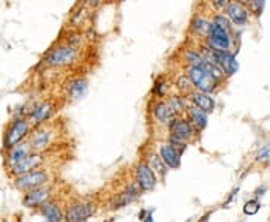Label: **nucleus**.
<instances>
[{
    "label": "nucleus",
    "mask_w": 270,
    "mask_h": 222,
    "mask_svg": "<svg viewBox=\"0 0 270 222\" xmlns=\"http://www.w3.org/2000/svg\"><path fill=\"white\" fill-rule=\"evenodd\" d=\"M27 132H29V120L27 119H15L3 137V147L8 150L14 149L15 146H18L21 143V140L26 137Z\"/></svg>",
    "instance_id": "obj_1"
},
{
    "label": "nucleus",
    "mask_w": 270,
    "mask_h": 222,
    "mask_svg": "<svg viewBox=\"0 0 270 222\" xmlns=\"http://www.w3.org/2000/svg\"><path fill=\"white\" fill-rule=\"evenodd\" d=\"M188 78L191 80V83L198 89V92H203V93L212 92L216 87V84H218V80H215L201 66H198V68H192L191 66L188 71Z\"/></svg>",
    "instance_id": "obj_2"
},
{
    "label": "nucleus",
    "mask_w": 270,
    "mask_h": 222,
    "mask_svg": "<svg viewBox=\"0 0 270 222\" xmlns=\"http://www.w3.org/2000/svg\"><path fill=\"white\" fill-rule=\"evenodd\" d=\"M48 180V176L42 170H33L27 174L18 176L15 179V186L21 191H32L36 188H41Z\"/></svg>",
    "instance_id": "obj_3"
},
{
    "label": "nucleus",
    "mask_w": 270,
    "mask_h": 222,
    "mask_svg": "<svg viewBox=\"0 0 270 222\" xmlns=\"http://www.w3.org/2000/svg\"><path fill=\"white\" fill-rule=\"evenodd\" d=\"M207 42L212 50L215 51H228L231 47V38L228 30L218 27L216 24H210L209 35H207Z\"/></svg>",
    "instance_id": "obj_4"
},
{
    "label": "nucleus",
    "mask_w": 270,
    "mask_h": 222,
    "mask_svg": "<svg viewBox=\"0 0 270 222\" xmlns=\"http://www.w3.org/2000/svg\"><path fill=\"white\" fill-rule=\"evenodd\" d=\"M77 57V51L72 47H59L47 55L45 62L50 66H66L71 65Z\"/></svg>",
    "instance_id": "obj_5"
},
{
    "label": "nucleus",
    "mask_w": 270,
    "mask_h": 222,
    "mask_svg": "<svg viewBox=\"0 0 270 222\" xmlns=\"http://www.w3.org/2000/svg\"><path fill=\"white\" fill-rule=\"evenodd\" d=\"M210 55H212V59L209 62L218 65L222 69V72H225L227 75H233L237 71V68H239L237 62H236V57L231 53H228V51H215V50H212Z\"/></svg>",
    "instance_id": "obj_6"
},
{
    "label": "nucleus",
    "mask_w": 270,
    "mask_h": 222,
    "mask_svg": "<svg viewBox=\"0 0 270 222\" xmlns=\"http://www.w3.org/2000/svg\"><path fill=\"white\" fill-rule=\"evenodd\" d=\"M137 183L141 191H152L156 186L155 171L144 162L137 165Z\"/></svg>",
    "instance_id": "obj_7"
},
{
    "label": "nucleus",
    "mask_w": 270,
    "mask_h": 222,
    "mask_svg": "<svg viewBox=\"0 0 270 222\" xmlns=\"http://www.w3.org/2000/svg\"><path fill=\"white\" fill-rule=\"evenodd\" d=\"M95 213V207L92 204H74L68 209L65 219L68 222H81L89 219Z\"/></svg>",
    "instance_id": "obj_8"
},
{
    "label": "nucleus",
    "mask_w": 270,
    "mask_h": 222,
    "mask_svg": "<svg viewBox=\"0 0 270 222\" xmlns=\"http://www.w3.org/2000/svg\"><path fill=\"white\" fill-rule=\"evenodd\" d=\"M48 197H50L48 189L44 188V186H41V188L27 191L24 197H23V204L26 207H39V206L45 204V201L48 200Z\"/></svg>",
    "instance_id": "obj_9"
},
{
    "label": "nucleus",
    "mask_w": 270,
    "mask_h": 222,
    "mask_svg": "<svg viewBox=\"0 0 270 222\" xmlns=\"http://www.w3.org/2000/svg\"><path fill=\"white\" fill-rule=\"evenodd\" d=\"M170 129H171V137L180 140V141H186L192 137V125L189 123L188 120H183V119H174L171 123H170Z\"/></svg>",
    "instance_id": "obj_10"
},
{
    "label": "nucleus",
    "mask_w": 270,
    "mask_h": 222,
    "mask_svg": "<svg viewBox=\"0 0 270 222\" xmlns=\"http://www.w3.org/2000/svg\"><path fill=\"white\" fill-rule=\"evenodd\" d=\"M32 152L30 144L27 143H21L18 146H15L14 149H11L8 152V158H6V164L9 165V168H14L15 165H18L24 158H27Z\"/></svg>",
    "instance_id": "obj_11"
},
{
    "label": "nucleus",
    "mask_w": 270,
    "mask_h": 222,
    "mask_svg": "<svg viewBox=\"0 0 270 222\" xmlns=\"http://www.w3.org/2000/svg\"><path fill=\"white\" fill-rule=\"evenodd\" d=\"M41 162H42L41 155H38V153H30V155H29L27 158H24L18 165H15L14 168H11V170H12V173H14L15 176H23V174H27V173L33 171Z\"/></svg>",
    "instance_id": "obj_12"
},
{
    "label": "nucleus",
    "mask_w": 270,
    "mask_h": 222,
    "mask_svg": "<svg viewBox=\"0 0 270 222\" xmlns=\"http://www.w3.org/2000/svg\"><path fill=\"white\" fill-rule=\"evenodd\" d=\"M191 101L194 102V105L197 108L204 111L206 114H209V113L215 110V101L209 96V93L194 92V93H191Z\"/></svg>",
    "instance_id": "obj_13"
},
{
    "label": "nucleus",
    "mask_w": 270,
    "mask_h": 222,
    "mask_svg": "<svg viewBox=\"0 0 270 222\" xmlns=\"http://www.w3.org/2000/svg\"><path fill=\"white\" fill-rule=\"evenodd\" d=\"M159 153H161V158L165 165H168L170 168H179L180 166V153L176 150L174 146L164 144Z\"/></svg>",
    "instance_id": "obj_14"
},
{
    "label": "nucleus",
    "mask_w": 270,
    "mask_h": 222,
    "mask_svg": "<svg viewBox=\"0 0 270 222\" xmlns=\"http://www.w3.org/2000/svg\"><path fill=\"white\" fill-rule=\"evenodd\" d=\"M50 140H51V132L45 128H42V129H38L32 134L29 144H30L32 150H42L50 144Z\"/></svg>",
    "instance_id": "obj_15"
},
{
    "label": "nucleus",
    "mask_w": 270,
    "mask_h": 222,
    "mask_svg": "<svg viewBox=\"0 0 270 222\" xmlns=\"http://www.w3.org/2000/svg\"><path fill=\"white\" fill-rule=\"evenodd\" d=\"M227 14H228V18L237 26H242L248 21V11L240 3H230L227 6Z\"/></svg>",
    "instance_id": "obj_16"
},
{
    "label": "nucleus",
    "mask_w": 270,
    "mask_h": 222,
    "mask_svg": "<svg viewBox=\"0 0 270 222\" xmlns=\"http://www.w3.org/2000/svg\"><path fill=\"white\" fill-rule=\"evenodd\" d=\"M153 113H155L156 119L162 123H171L176 117V111L171 108V105L168 102H164V101L155 104Z\"/></svg>",
    "instance_id": "obj_17"
},
{
    "label": "nucleus",
    "mask_w": 270,
    "mask_h": 222,
    "mask_svg": "<svg viewBox=\"0 0 270 222\" xmlns=\"http://www.w3.org/2000/svg\"><path fill=\"white\" fill-rule=\"evenodd\" d=\"M51 114V105L48 102H41L38 105L33 107V110L30 111V120L35 125H39L42 122H45Z\"/></svg>",
    "instance_id": "obj_18"
},
{
    "label": "nucleus",
    "mask_w": 270,
    "mask_h": 222,
    "mask_svg": "<svg viewBox=\"0 0 270 222\" xmlns=\"http://www.w3.org/2000/svg\"><path fill=\"white\" fill-rule=\"evenodd\" d=\"M189 119H191V125L197 126L198 129H204L207 125V114L204 111H201L197 107H191L188 110Z\"/></svg>",
    "instance_id": "obj_19"
},
{
    "label": "nucleus",
    "mask_w": 270,
    "mask_h": 222,
    "mask_svg": "<svg viewBox=\"0 0 270 222\" xmlns=\"http://www.w3.org/2000/svg\"><path fill=\"white\" fill-rule=\"evenodd\" d=\"M42 213H44L47 222H60L63 219V215H62L59 206L54 203H45L42 206Z\"/></svg>",
    "instance_id": "obj_20"
},
{
    "label": "nucleus",
    "mask_w": 270,
    "mask_h": 222,
    "mask_svg": "<svg viewBox=\"0 0 270 222\" xmlns=\"http://www.w3.org/2000/svg\"><path fill=\"white\" fill-rule=\"evenodd\" d=\"M137 197H138V189H137L135 186H129L125 192H122V194L116 198V201L113 203V209H117V207H123V206H126L128 203L134 201Z\"/></svg>",
    "instance_id": "obj_21"
},
{
    "label": "nucleus",
    "mask_w": 270,
    "mask_h": 222,
    "mask_svg": "<svg viewBox=\"0 0 270 222\" xmlns=\"http://www.w3.org/2000/svg\"><path fill=\"white\" fill-rule=\"evenodd\" d=\"M86 89H87V83L84 80H74L68 86V93L72 99H80L86 93Z\"/></svg>",
    "instance_id": "obj_22"
},
{
    "label": "nucleus",
    "mask_w": 270,
    "mask_h": 222,
    "mask_svg": "<svg viewBox=\"0 0 270 222\" xmlns=\"http://www.w3.org/2000/svg\"><path fill=\"white\" fill-rule=\"evenodd\" d=\"M192 29L198 33H203V35H209V29H210V24L201 18V17H197L194 21H192Z\"/></svg>",
    "instance_id": "obj_23"
},
{
    "label": "nucleus",
    "mask_w": 270,
    "mask_h": 222,
    "mask_svg": "<svg viewBox=\"0 0 270 222\" xmlns=\"http://www.w3.org/2000/svg\"><path fill=\"white\" fill-rule=\"evenodd\" d=\"M260 210V203L257 200H249L245 206H243V212L246 215H255Z\"/></svg>",
    "instance_id": "obj_24"
},
{
    "label": "nucleus",
    "mask_w": 270,
    "mask_h": 222,
    "mask_svg": "<svg viewBox=\"0 0 270 222\" xmlns=\"http://www.w3.org/2000/svg\"><path fill=\"white\" fill-rule=\"evenodd\" d=\"M186 59L189 60V63L192 65V68H198V66H201L203 62H204V59L200 54H197L195 51H188V53H186Z\"/></svg>",
    "instance_id": "obj_25"
},
{
    "label": "nucleus",
    "mask_w": 270,
    "mask_h": 222,
    "mask_svg": "<svg viewBox=\"0 0 270 222\" xmlns=\"http://www.w3.org/2000/svg\"><path fill=\"white\" fill-rule=\"evenodd\" d=\"M152 165H153V170L156 171V173H159L162 177L165 176V164H164V161H162V158H159V156H152Z\"/></svg>",
    "instance_id": "obj_26"
},
{
    "label": "nucleus",
    "mask_w": 270,
    "mask_h": 222,
    "mask_svg": "<svg viewBox=\"0 0 270 222\" xmlns=\"http://www.w3.org/2000/svg\"><path fill=\"white\" fill-rule=\"evenodd\" d=\"M257 161L258 162H269L270 161V143H267L257 155Z\"/></svg>",
    "instance_id": "obj_27"
},
{
    "label": "nucleus",
    "mask_w": 270,
    "mask_h": 222,
    "mask_svg": "<svg viewBox=\"0 0 270 222\" xmlns=\"http://www.w3.org/2000/svg\"><path fill=\"white\" fill-rule=\"evenodd\" d=\"M168 104L171 105V108H173V110L176 111V114H177V113H180V111L185 108V105H183V101H182L179 96H173V98H170Z\"/></svg>",
    "instance_id": "obj_28"
},
{
    "label": "nucleus",
    "mask_w": 270,
    "mask_h": 222,
    "mask_svg": "<svg viewBox=\"0 0 270 222\" xmlns=\"http://www.w3.org/2000/svg\"><path fill=\"white\" fill-rule=\"evenodd\" d=\"M213 24H216L218 27L224 29V30H230V20L225 15H216Z\"/></svg>",
    "instance_id": "obj_29"
},
{
    "label": "nucleus",
    "mask_w": 270,
    "mask_h": 222,
    "mask_svg": "<svg viewBox=\"0 0 270 222\" xmlns=\"http://www.w3.org/2000/svg\"><path fill=\"white\" fill-rule=\"evenodd\" d=\"M186 80H188V75H186V77H182V78L177 81V84H179V89H180V90H183V92H186V93H188V92L191 93V90H192V86H194V84L191 83V80H189L188 83L185 84Z\"/></svg>",
    "instance_id": "obj_30"
},
{
    "label": "nucleus",
    "mask_w": 270,
    "mask_h": 222,
    "mask_svg": "<svg viewBox=\"0 0 270 222\" xmlns=\"http://www.w3.org/2000/svg\"><path fill=\"white\" fill-rule=\"evenodd\" d=\"M249 8L257 14V15H260L261 14V11H263V8H264V2H260V0H255V2H251L249 3Z\"/></svg>",
    "instance_id": "obj_31"
},
{
    "label": "nucleus",
    "mask_w": 270,
    "mask_h": 222,
    "mask_svg": "<svg viewBox=\"0 0 270 222\" xmlns=\"http://www.w3.org/2000/svg\"><path fill=\"white\" fill-rule=\"evenodd\" d=\"M213 5L218 6V8H227V6H228V3H227L225 0H216Z\"/></svg>",
    "instance_id": "obj_32"
},
{
    "label": "nucleus",
    "mask_w": 270,
    "mask_h": 222,
    "mask_svg": "<svg viewBox=\"0 0 270 222\" xmlns=\"http://www.w3.org/2000/svg\"><path fill=\"white\" fill-rule=\"evenodd\" d=\"M143 222H153V216H152V213H149V215L144 218V221Z\"/></svg>",
    "instance_id": "obj_33"
}]
</instances>
